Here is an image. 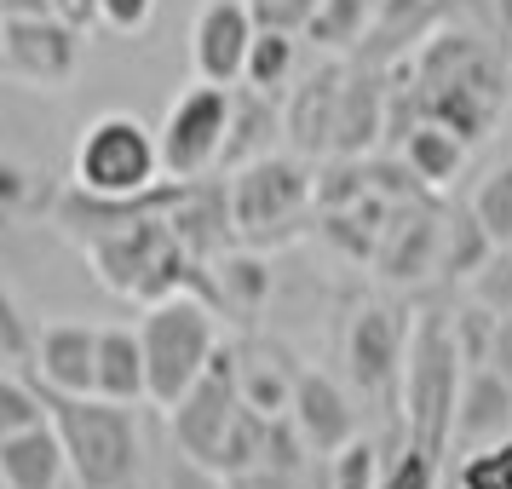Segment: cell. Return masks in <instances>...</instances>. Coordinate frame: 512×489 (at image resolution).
I'll return each mask as SVG.
<instances>
[{
  "mask_svg": "<svg viewBox=\"0 0 512 489\" xmlns=\"http://www.w3.org/2000/svg\"><path fill=\"white\" fill-rule=\"evenodd\" d=\"M173 208V202H167ZM167 208L144 213L133 225H121L110 236H93L81 254L93 265L98 288H110L116 300H139L156 305L167 294H202V300L219 305V288H213V265L196 259L179 242V231L167 225Z\"/></svg>",
  "mask_w": 512,
  "mask_h": 489,
  "instance_id": "6da1fadb",
  "label": "cell"
},
{
  "mask_svg": "<svg viewBox=\"0 0 512 489\" xmlns=\"http://www.w3.org/2000/svg\"><path fill=\"white\" fill-rule=\"evenodd\" d=\"M47 415L64 438L70 455V484L75 489H133L144 461V432L133 403H110V397H64L47 392Z\"/></svg>",
  "mask_w": 512,
  "mask_h": 489,
  "instance_id": "7a4b0ae2",
  "label": "cell"
},
{
  "mask_svg": "<svg viewBox=\"0 0 512 489\" xmlns=\"http://www.w3.org/2000/svg\"><path fill=\"white\" fill-rule=\"evenodd\" d=\"M231 179L236 242L248 248H282L305 231V213L317 208V167L300 150H271L259 162L225 173Z\"/></svg>",
  "mask_w": 512,
  "mask_h": 489,
  "instance_id": "3957f363",
  "label": "cell"
},
{
  "mask_svg": "<svg viewBox=\"0 0 512 489\" xmlns=\"http://www.w3.org/2000/svg\"><path fill=\"white\" fill-rule=\"evenodd\" d=\"M139 340L144 369H150V403L167 415L208 374L213 351H219V305L202 294H167V300L144 305Z\"/></svg>",
  "mask_w": 512,
  "mask_h": 489,
  "instance_id": "277c9868",
  "label": "cell"
},
{
  "mask_svg": "<svg viewBox=\"0 0 512 489\" xmlns=\"http://www.w3.org/2000/svg\"><path fill=\"white\" fill-rule=\"evenodd\" d=\"M461 380L466 363L455 351V334H449V317L443 311H420L409 323V351H403V380H397V397H403V432L426 449H449V432H455V403H461Z\"/></svg>",
  "mask_w": 512,
  "mask_h": 489,
  "instance_id": "5b68a950",
  "label": "cell"
},
{
  "mask_svg": "<svg viewBox=\"0 0 512 489\" xmlns=\"http://www.w3.org/2000/svg\"><path fill=\"white\" fill-rule=\"evenodd\" d=\"M70 179L81 190H98V196H144V190H156L167 179L156 127H144L127 110L93 116L81 127V139H75Z\"/></svg>",
  "mask_w": 512,
  "mask_h": 489,
  "instance_id": "8992f818",
  "label": "cell"
},
{
  "mask_svg": "<svg viewBox=\"0 0 512 489\" xmlns=\"http://www.w3.org/2000/svg\"><path fill=\"white\" fill-rule=\"evenodd\" d=\"M231 98L236 87H219V81H190L185 93L167 104L162 127V167L167 179H202L219 167V150H225V133H231Z\"/></svg>",
  "mask_w": 512,
  "mask_h": 489,
  "instance_id": "52a82bcc",
  "label": "cell"
},
{
  "mask_svg": "<svg viewBox=\"0 0 512 489\" xmlns=\"http://www.w3.org/2000/svg\"><path fill=\"white\" fill-rule=\"evenodd\" d=\"M501 98H507V70L478 47L461 70L438 75V81H420L415 116L443 121V127H455L466 144H478V139H489V127L501 116Z\"/></svg>",
  "mask_w": 512,
  "mask_h": 489,
  "instance_id": "ba28073f",
  "label": "cell"
},
{
  "mask_svg": "<svg viewBox=\"0 0 512 489\" xmlns=\"http://www.w3.org/2000/svg\"><path fill=\"white\" fill-rule=\"evenodd\" d=\"M236 415H242V386H236V346H225L219 340V351H213L208 374L190 386L173 409H167V432H173V443L185 449V455H196V461L219 466V449H225V438H231Z\"/></svg>",
  "mask_w": 512,
  "mask_h": 489,
  "instance_id": "9c48e42d",
  "label": "cell"
},
{
  "mask_svg": "<svg viewBox=\"0 0 512 489\" xmlns=\"http://www.w3.org/2000/svg\"><path fill=\"white\" fill-rule=\"evenodd\" d=\"M6 24V70L24 87H70L81 70V29L58 12H24L0 18Z\"/></svg>",
  "mask_w": 512,
  "mask_h": 489,
  "instance_id": "30bf717a",
  "label": "cell"
},
{
  "mask_svg": "<svg viewBox=\"0 0 512 489\" xmlns=\"http://www.w3.org/2000/svg\"><path fill=\"white\" fill-rule=\"evenodd\" d=\"M409 317L392 305H357L346 323V380L363 397H386L403 380Z\"/></svg>",
  "mask_w": 512,
  "mask_h": 489,
  "instance_id": "8fae6325",
  "label": "cell"
},
{
  "mask_svg": "<svg viewBox=\"0 0 512 489\" xmlns=\"http://www.w3.org/2000/svg\"><path fill=\"white\" fill-rule=\"evenodd\" d=\"M259 35V18L248 0H202L190 18V70L219 87H242L248 47Z\"/></svg>",
  "mask_w": 512,
  "mask_h": 489,
  "instance_id": "7c38bea8",
  "label": "cell"
},
{
  "mask_svg": "<svg viewBox=\"0 0 512 489\" xmlns=\"http://www.w3.org/2000/svg\"><path fill=\"white\" fill-rule=\"evenodd\" d=\"M346 64L323 52V64L317 70H305L294 87H288V104H282V116H288V150H300V156H334V127H340V98H346Z\"/></svg>",
  "mask_w": 512,
  "mask_h": 489,
  "instance_id": "4fadbf2b",
  "label": "cell"
},
{
  "mask_svg": "<svg viewBox=\"0 0 512 489\" xmlns=\"http://www.w3.org/2000/svg\"><path fill=\"white\" fill-rule=\"evenodd\" d=\"M438 248H443V213L403 208V202H397L392 219H386V231H380V242H374L369 265L380 271V282L409 288V282L438 277Z\"/></svg>",
  "mask_w": 512,
  "mask_h": 489,
  "instance_id": "5bb4252c",
  "label": "cell"
},
{
  "mask_svg": "<svg viewBox=\"0 0 512 489\" xmlns=\"http://www.w3.org/2000/svg\"><path fill=\"white\" fill-rule=\"evenodd\" d=\"M288 420H294V432H300V443L311 449V455H340L363 426H357V409H351L346 386L334 380V374L323 369H300V380H294V403H288Z\"/></svg>",
  "mask_w": 512,
  "mask_h": 489,
  "instance_id": "9a60e30c",
  "label": "cell"
},
{
  "mask_svg": "<svg viewBox=\"0 0 512 489\" xmlns=\"http://www.w3.org/2000/svg\"><path fill=\"white\" fill-rule=\"evenodd\" d=\"M29 374L41 392L64 397H93L98 392V328L87 323H47L35 334Z\"/></svg>",
  "mask_w": 512,
  "mask_h": 489,
  "instance_id": "2e32d148",
  "label": "cell"
},
{
  "mask_svg": "<svg viewBox=\"0 0 512 489\" xmlns=\"http://www.w3.org/2000/svg\"><path fill=\"white\" fill-rule=\"evenodd\" d=\"M167 225L179 231L196 259H219L236 242V219H231V179H179L173 190V208H167Z\"/></svg>",
  "mask_w": 512,
  "mask_h": 489,
  "instance_id": "e0dca14e",
  "label": "cell"
},
{
  "mask_svg": "<svg viewBox=\"0 0 512 489\" xmlns=\"http://www.w3.org/2000/svg\"><path fill=\"white\" fill-rule=\"evenodd\" d=\"M380 139H392V93L386 70H351L340 98V127H334V156H369Z\"/></svg>",
  "mask_w": 512,
  "mask_h": 489,
  "instance_id": "ac0fdd59",
  "label": "cell"
},
{
  "mask_svg": "<svg viewBox=\"0 0 512 489\" xmlns=\"http://www.w3.org/2000/svg\"><path fill=\"white\" fill-rule=\"evenodd\" d=\"M507 432H512V380L495 369H466L449 443H461V455H466V449L501 443Z\"/></svg>",
  "mask_w": 512,
  "mask_h": 489,
  "instance_id": "d6986e66",
  "label": "cell"
},
{
  "mask_svg": "<svg viewBox=\"0 0 512 489\" xmlns=\"http://www.w3.org/2000/svg\"><path fill=\"white\" fill-rule=\"evenodd\" d=\"M288 139V116H282L277 93H259V87H236L231 98V133H225V150H219V167L236 173V167L271 156L277 144Z\"/></svg>",
  "mask_w": 512,
  "mask_h": 489,
  "instance_id": "ffe728a7",
  "label": "cell"
},
{
  "mask_svg": "<svg viewBox=\"0 0 512 489\" xmlns=\"http://www.w3.org/2000/svg\"><path fill=\"white\" fill-rule=\"evenodd\" d=\"M64 478H70V455L52 420L18 438H0V489H64Z\"/></svg>",
  "mask_w": 512,
  "mask_h": 489,
  "instance_id": "44dd1931",
  "label": "cell"
},
{
  "mask_svg": "<svg viewBox=\"0 0 512 489\" xmlns=\"http://www.w3.org/2000/svg\"><path fill=\"white\" fill-rule=\"evenodd\" d=\"M438 24V0H374V24L363 41V64L392 70L409 58V47H420V35Z\"/></svg>",
  "mask_w": 512,
  "mask_h": 489,
  "instance_id": "7402d4cb",
  "label": "cell"
},
{
  "mask_svg": "<svg viewBox=\"0 0 512 489\" xmlns=\"http://www.w3.org/2000/svg\"><path fill=\"white\" fill-rule=\"evenodd\" d=\"M98 397L110 403H150V369H144V340L139 328L110 323L98 328Z\"/></svg>",
  "mask_w": 512,
  "mask_h": 489,
  "instance_id": "603a6c76",
  "label": "cell"
},
{
  "mask_svg": "<svg viewBox=\"0 0 512 489\" xmlns=\"http://www.w3.org/2000/svg\"><path fill=\"white\" fill-rule=\"evenodd\" d=\"M466 150L472 144L455 133V127H443V121H426L415 116L409 121V133H403V162L415 173L426 190H449L455 179L466 173Z\"/></svg>",
  "mask_w": 512,
  "mask_h": 489,
  "instance_id": "cb8c5ba5",
  "label": "cell"
},
{
  "mask_svg": "<svg viewBox=\"0 0 512 489\" xmlns=\"http://www.w3.org/2000/svg\"><path fill=\"white\" fill-rule=\"evenodd\" d=\"M213 288H219V305L225 311H242L254 317L259 305L271 300V259H259V248L236 242L213 259Z\"/></svg>",
  "mask_w": 512,
  "mask_h": 489,
  "instance_id": "d4e9b609",
  "label": "cell"
},
{
  "mask_svg": "<svg viewBox=\"0 0 512 489\" xmlns=\"http://www.w3.org/2000/svg\"><path fill=\"white\" fill-rule=\"evenodd\" d=\"M495 254V236L484 231V219L472 213V202L455 213H443V248H438V277L472 282L484 271V259Z\"/></svg>",
  "mask_w": 512,
  "mask_h": 489,
  "instance_id": "484cf974",
  "label": "cell"
},
{
  "mask_svg": "<svg viewBox=\"0 0 512 489\" xmlns=\"http://www.w3.org/2000/svg\"><path fill=\"white\" fill-rule=\"evenodd\" d=\"M294 380H300V369H288L277 351H254V357L236 351V386H242V403L259 409V415H271V420L288 415V403H294Z\"/></svg>",
  "mask_w": 512,
  "mask_h": 489,
  "instance_id": "4316f807",
  "label": "cell"
},
{
  "mask_svg": "<svg viewBox=\"0 0 512 489\" xmlns=\"http://www.w3.org/2000/svg\"><path fill=\"white\" fill-rule=\"evenodd\" d=\"M300 81V35L288 29H259L254 47H248V70H242V87H259V93H288Z\"/></svg>",
  "mask_w": 512,
  "mask_h": 489,
  "instance_id": "83f0119b",
  "label": "cell"
},
{
  "mask_svg": "<svg viewBox=\"0 0 512 489\" xmlns=\"http://www.w3.org/2000/svg\"><path fill=\"white\" fill-rule=\"evenodd\" d=\"M369 24H374V0H323L311 29H305V41L317 52H334V58L340 52H363Z\"/></svg>",
  "mask_w": 512,
  "mask_h": 489,
  "instance_id": "f1b7e54d",
  "label": "cell"
},
{
  "mask_svg": "<svg viewBox=\"0 0 512 489\" xmlns=\"http://www.w3.org/2000/svg\"><path fill=\"white\" fill-rule=\"evenodd\" d=\"M449 334H455V351H461L466 369H489V351H495V334H501V311H489L484 300H466L449 317Z\"/></svg>",
  "mask_w": 512,
  "mask_h": 489,
  "instance_id": "f546056e",
  "label": "cell"
},
{
  "mask_svg": "<svg viewBox=\"0 0 512 489\" xmlns=\"http://www.w3.org/2000/svg\"><path fill=\"white\" fill-rule=\"evenodd\" d=\"M472 213L484 219V231L495 236V248H512V162L489 167L478 190H472Z\"/></svg>",
  "mask_w": 512,
  "mask_h": 489,
  "instance_id": "4dcf8cb0",
  "label": "cell"
},
{
  "mask_svg": "<svg viewBox=\"0 0 512 489\" xmlns=\"http://www.w3.org/2000/svg\"><path fill=\"white\" fill-rule=\"evenodd\" d=\"M455 489H512V432L501 443L466 449L455 466Z\"/></svg>",
  "mask_w": 512,
  "mask_h": 489,
  "instance_id": "1f68e13d",
  "label": "cell"
},
{
  "mask_svg": "<svg viewBox=\"0 0 512 489\" xmlns=\"http://www.w3.org/2000/svg\"><path fill=\"white\" fill-rule=\"evenodd\" d=\"M47 415V392L41 386H24L18 374L0 369V438H18V432H29V426H41Z\"/></svg>",
  "mask_w": 512,
  "mask_h": 489,
  "instance_id": "d6a6232c",
  "label": "cell"
},
{
  "mask_svg": "<svg viewBox=\"0 0 512 489\" xmlns=\"http://www.w3.org/2000/svg\"><path fill=\"white\" fill-rule=\"evenodd\" d=\"M380 449H374L363 432L340 449V455H328V489H380Z\"/></svg>",
  "mask_w": 512,
  "mask_h": 489,
  "instance_id": "836d02e7",
  "label": "cell"
},
{
  "mask_svg": "<svg viewBox=\"0 0 512 489\" xmlns=\"http://www.w3.org/2000/svg\"><path fill=\"white\" fill-rule=\"evenodd\" d=\"M438 472H443V455L426 449V443L403 438V449L392 455V466L380 472V489H438Z\"/></svg>",
  "mask_w": 512,
  "mask_h": 489,
  "instance_id": "e575fe53",
  "label": "cell"
},
{
  "mask_svg": "<svg viewBox=\"0 0 512 489\" xmlns=\"http://www.w3.org/2000/svg\"><path fill=\"white\" fill-rule=\"evenodd\" d=\"M24 208H41V173L18 156H0V219Z\"/></svg>",
  "mask_w": 512,
  "mask_h": 489,
  "instance_id": "d590c367",
  "label": "cell"
},
{
  "mask_svg": "<svg viewBox=\"0 0 512 489\" xmlns=\"http://www.w3.org/2000/svg\"><path fill=\"white\" fill-rule=\"evenodd\" d=\"M466 294H472V300H484L489 311H501V317H507V311H512V248H495V254L484 259V271L466 282Z\"/></svg>",
  "mask_w": 512,
  "mask_h": 489,
  "instance_id": "8d00e7d4",
  "label": "cell"
},
{
  "mask_svg": "<svg viewBox=\"0 0 512 489\" xmlns=\"http://www.w3.org/2000/svg\"><path fill=\"white\" fill-rule=\"evenodd\" d=\"M29 357H35V328H29L24 305L0 288V369L6 363H29Z\"/></svg>",
  "mask_w": 512,
  "mask_h": 489,
  "instance_id": "74e56055",
  "label": "cell"
},
{
  "mask_svg": "<svg viewBox=\"0 0 512 489\" xmlns=\"http://www.w3.org/2000/svg\"><path fill=\"white\" fill-rule=\"evenodd\" d=\"M162 489H231V478H225L219 466L196 461V455H185V449L173 443L167 461H162Z\"/></svg>",
  "mask_w": 512,
  "mask_h": 489,
  "instance_id": "f35d334b",
  "label": "cell"
},
{
  "mask_svg": "<svg viewBox=\"0 0 512 489\" xmlns=\"http://www.w3.org/2000/svg\"><path fill=\"white\" fill-rule=\"evenodd\" d=\"M248 6H254L259 29H288V35H305L323 0H248Z\"/></svg>",
  "mask_w": 512,
  "mask_h": 489,
  "instance_id": "ab89813d",
  "label": "cell"
},
{
  "mask_svg": "<svg viewBox=\"0 0 512 489\" xmlns=\"http://www.w3.org/2000/svg\"><path fill=\"white\" fill-rule=\"evenodd\" d=\"M156 18V0H98V24L116 35H144Z\"/></svg>",
  "mask_w": 512,
  "mask_h": 489,
  "instance_id": "60d3db41",
  "label": "cell"
},
{
  "mask_svg": "<svg viewBox=\"0 0 512 489\" xmlns=\"http://www.w3.org/2000/svg\"><path fill=\"white\" fill-rule=\"evenodd\" d=\"M58 18H70L75 29H93L98 24V0H52Z\"/></svg>",
  "mask_w": 512,
  "mask_h": 489,
  "instance_id": "b9f144b4",
  "label": "cell"
},
{
  "mask_svg": "<svg viewBox=\"0 0 512 489\" xmlns=\"http://www.w3.org/2000/svg\"><path fill=\"white\" fill-rule=\"evenodd\" d=\"M489 369L512 380V311L501 317V334H495V351H489Z\"/></svg>",
  "mask_w": 512,
  "mask_h": 489,
  "instance_id": "7bdbcfd3",
  "label": "cell"
},
{
  "mask_svg": "<svg viewBox=\"0 0 512 489\" xmlns=\"http://www.w3.org/2000/svg\"><path fill=\"white\" fill-rule=\"evenodd\" d=\"M495 24H501V29L512 35V0H495Z\"/></svg>",
  "mask_w": 512,
  "mask_h": 489,
  "instance_id": "ee69618b",
  "label": "cell"
},
{
  "mask_svg": "<svg viewBox=\"0 0 512 489\" xmlns=\"http://www.w3.org/2000/svg\"><path fill=\"white\" fill-rule=\"evenodd\" d=\"M0 75H12L6 70V24H0Z\"/></svg>",
  "mask_w": 512,
  "mask_h": 489,
  "instance_id": "f6af8a7d",
  "label": "cell"
}]
</instances>
